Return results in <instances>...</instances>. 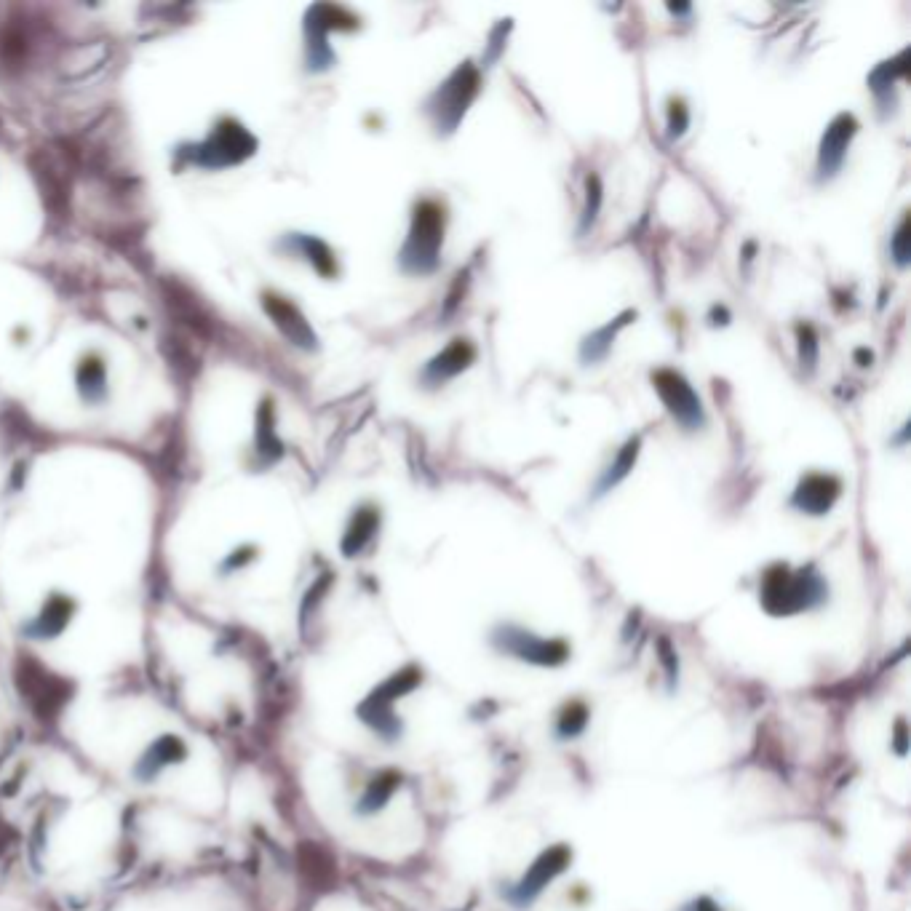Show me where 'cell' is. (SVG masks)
Returning a JSON list of instances; mask_svg holds the SVG:
<instances>
[{"label":"cell","mask_w":911,"mask_h":911,"mask_svg":"<svg viewBox=\"0 0 911 911\" xmlns=\"http://www.w3.org/2000/svg\"><path fill=\"white\" fill-rule=\"evenodd\" d=\"M447 212L439 201L423 198L412 209L407 241L399 252V265L407 276H431L441 265V246H444Z\"/></svg>","instance_id":"obj_1"},{"label":"cell","mask_w":911,"mask_h":911,"mask_svg":"<svg viewBox=\"0 0 911 911\" xmlns=\"http://www.w3.org/2000/svg\"><path fill=\"white\" fill-rule=\"evenodd\" d=\"M762 604L773 615H794L810 610L826 599V583L813 567L791 570L786 564H773L762 575Z\"/></svg>","instance_id":"obj_2"},{"label":"cell","mask_w":911,"mask_h":911,"mask_svg":"<svg viewBox=\"0 0 911 911\" xmlns=\"http://www.w3.org/2000/svg\"><path fill=\"white\" fill-rule=\"evenodd\" d=\"M481 91V70L473 65L471 59H465L449 73V78L425 99V115L431 118L433 129L439 137L455 134L460 121L473 105V99Z\"/></svg>","instance_id":"obj_3"},{"label":"cell","mask_w":911,"mask_h":911,"mask_svg":"<svg viewBox=\"0 0 911 911\" xmlns=\"http://www.w3.org/2000/svg\"><path fill=\"white\" fill-rule=\"evenodd\" d=\"M652 385H655L663 407L668 409V415L679 423V428H684V431H700L706 425L703 401H700V396L682 372L668 367L655 369L652 372Z\"/></svg>","instance_id":"obj_4"},{"label":"cell","mask_w":911,"mask_h":911,"mask_svg":"<svg viewBox=\"0 0 911 911\" xmlns=\"http://www.w3.org/2000/svg\"><path fill=\"white\" fill-rule=\"evenodd\" d=\"M858 134V121H855V115L850 113H839L834 121L826 126L821 137V145H818V179L821 182H829L839 174L842 169V163H845L847 147L853 142V137Z\"/></svg>","instance_id":"obj_5"},{"label":"cell","mask_w":911,"mask_h":911,"mask_svg":"<svg viewBox=\"0 0 911 911\" xmlns=\"http://www.w3.org/2000/svg\"><path fill=\"white\" fill-rule=\"evenodd\" d=\"M842 495V479L834 473H807L791 492V508L807 516H826Z\"/></svg>","instance_id":"obj_6"},{"label":"cell","mask_w":911,"mask_h":911,"mask_svg":"<svg viewBox=\"0 0 911 911\" xmlns=\"http://www.w3.org/2000/svg\"><path fill=\"white\" fill-rule=\"evenodd\" d=\"M495 642L503 650L513 652L524 660H532V663H543V666H556L567 658V644L545 642V639H537V636L527 634L521 628H500L495 634Z\"/></svg>","instance_id":"obj_7"},{"label":"cell","mask_w":911,"mask_h":911,"mask_svg":"<svg viewBox=\"0 0 911 911\" xmlns=\"http://www.w3.org/2000/svg\"><path fill=\"white\" fill-rule=\"evenodd\" d=\"M473 361H476V348H473L471 340H465V337H457L447 345V348L441 350L439 356H433L428 364L420 372V380H423L425 388H439L447 380L457 377L460 372L471 367Z\"/></svg>","instance_id":"obj_8"},{"label":"cell","mask_w":911,"mask_h":911,"mask_svg":"<svg viewBox=\"0 0 911 911\" xmlns=\"http://www.w3.org/2000/svg\"><path fill=\"white\" fill-rule=\"evenodd\" d=\"M265 308L273 318H276L278 329L294 342V345H300V348H316V334L308 326L305 316H302L300 310L294 308L292 302H286L284 297H268L265 300Z\"/></svg>","instance_id":"obj_9"},{"label":"cell","mask_w":911,"mask_h":911,"mask_svg":"<svg viewBox=\"0 0 911 911\" xmlns=\"http://www.w3.org/2000/svg\"><path fill=\"white\" fill-rule=\"evenodd\" d=\"M631 321H636V310H623L620 316H615L610 324L599 326L594 332L588 334L583 345H580V358H583V364H599L607 358V353L612 350V342L618 337L620 329H626Z\"/></svg>","instance_id":"obj_10"},{"label":"cell","mask_w":911,"mask_h":911,"mask_svg":"<svg viewBox=\"0 0 911 911\" xmlns=\"http://www.w3.org/2000/svg\"><path fill=\"white\" fill-rule=\"evenodd\" d=\"M639 452H642V436H631V439L618 449L615 460H612V463L604 468L602 476H599V481H596L594 487V497L607 495V492H612V489L618 487L620 481L634 471L636 460H639Z\"/></svg>","instance_id":"obj_11"},{"label":"cell","mask_w":911,"mask_h":911,"mask_svg":"<svg viewBox=\"0 0 911 911\" xmlns=\"http://www.w3.org/2000/svg\"><path fill=\"white\" fill-rule=\"evenodd\" d=\"M377 527H380V511L372 508V505H361L356 513H353V519H350V527L342 537V551L345 556H356L361 554L367 543L375 537Z\"/></svg>","instance_id":"obj_12"},{"label":"cell","mask_w":911,"mask_h":911,"mask_svg":"<svg viewBox=\"0 0 911 911\" xmlns=\"http://www.w3.org/2000/svg\"><path fill=\"white\" fill-rule=\"evenodd\" d=\"M567 858H570V853H567L564 847H554L551 853H545L543 858L532 866V871H529L527 877H524V882H521L519 893L516 895H519L521 901H524V898L529 901L532 895H537L540 890H543V885L548 882V879H554L556 874L564 869Z\"/></svg>","instance_id":"obj_13"},{"label":"cell","mask_w":911,"mask_h":911,"mask_svg":"<svg viewBox=\"0 0 911 911\" xmlns=\"http://www.w3.org/2000/svg\"><path fill=\"white\" fill-rule=\"evenodd\" d=\"M906 62H909V49H903L895 59H887L882 65H877L869 75V89L877 94V99L882 105H887L890 91L895 89V83L901 81L906 75Z\"/></svg>","instance_id":"obj_14"},{"label":"cell","mask_w":911,"mask_h":911,"mask_svg":"<svg viewBox=\"0 0 911 911\" xmlns=\"http://www.w3.org/2000/svg\"><path fill=\"white\" fill-rule=\"evenodd\" d=\"M797 350H799V369L805 375H813L818 367V332L813 324L797 326Z\"/></svg>","instance_id":"obj_15"},{"label":"cell","mask_w":911,"mask_h":911,"mask_svg":"<svg viewBox=\"0 0 911 911\" xmlns=\"http://www.w3.org/2000/svg\"><path fill=\"white\" fill-rule=\"evenodd\" d=\"M602 179L596 177V174H588L586 177V206H583V217H580V233H588V230L594 228L596 217L602 212Z\"/></svg>","instance_id":"obj_16"},{"label":"cell","mask_w":911,"mask_h":911,"mask_svg":"<svg viewBox=\"0 0 911 911\" xmlns=\"http://www.w3.org/2000/svg\"><path fill=\"white\" fill-rule=\"evenodd\" d=\"M300 246L308 254V260L316 265V270L321 276H334L337 273V265H334V254L329 252V246L324 241H318V238H302Z\"/></svg>","instance_id":"obj_17"},{"label":"cell","mask_w":911,"mask_h":911,"mask_svg":"<svg viewBox=\"0 0 911 911\" xmlns=\"http://www.w3.org/2000/svg\"><path fill=\"white\" fill-rule=\"evenodd\" d=\"M890 257L898 268H909V214H903V220L898 222V228L890 236Z\"/></svg>","instance_id":"obj_18"},{"label":"cell","mask_w":911,"mask_h":911,"mask_svg":"<svg viewBox=\"0 0 911 911\" xmlns=\"http://www.w3.org/2000/svg\"><path fill=\"white\" fill-rule=\"evenodd\" d=\"M687 129H690V110L682 99H671L668 102V139L671 142L682 139Z\"/></svg>","instance_id":"obj_19"},{"label":"cell","mask_w":911,"mask_h":911,"mask_svg":"<svg viewBox=\"0 0 911 911\" xmlns=\"http://www.w3.org/2000/svg\"><path fill=\"white\" fill-rule=\"evenodd\" d=\"M511 27V19H500L495 30L489 33V46L487 51H484V67H492V62L500 59V54H503L505 49V38L511 33Z\"/></svg>","instance_id":"obj_20"},{"label":"cell","mask_w":911,"mask_h":911,"mask_svg":"<svg viewBox=\"0 0 911 911\" xmlns=\"http://www.w3.org/2000/svg\"><path fill=\"white\" fill-rule=\"evenodd\" d=\"M583 727H586V708L580 706V703H572V706L564 711L559 730H562L564 735H578Z\"/></svg>","instance_id":"obj_21"},{"label":"cell","mask_w":911,"mask_h":911,"mask_svg":"<svg viewBox=\"0 0 911 911\" xmlns=\"http://www.w3.org/2000/svg\"><path fill=\"white\" fill-rule=\"evenodd\" d=\"M708 321H711L714 326L730 324V310L724 308V305H714V308H711V313H708Z\"/></svg>","instance_id":"obj_22"},{"label":"cell","mask_w":911,"mask_h":911,"mask_svg":"<svg viewBox=\"0 0 911 911\" xmlns=\"http://www.w3.org/2000/svg\"><path fill=\"white\" fill-rule=\"evenodd\" d=\"M855 358H858V361H861V367H869L871 364V350H866V348H861V350H855Z\"/></svg>","instance_id":"obj_23"},{"label":"cell","mask_w":911,"mask_h":911,"mask_svg":"<svg viewBox=\"0 0 911 911\" xmlns=\"http://www.w3.org/2000/svg\"><path fill=\"white\" fill-rule=\"evenodd\" d=\"M668 11H671V14H690V6H687V3H671V6H668Z\"/></svg>","instance_id":"obj_24"}]
</instances>
